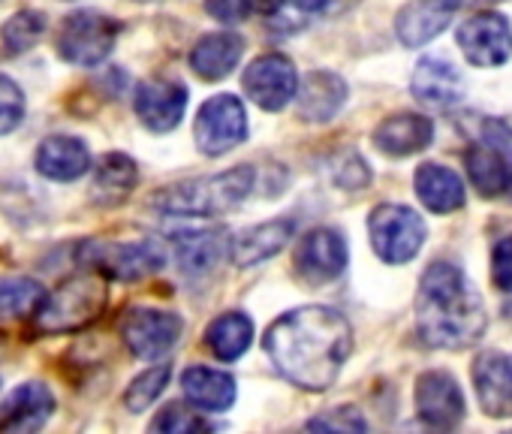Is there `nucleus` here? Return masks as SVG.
Masks as SVG:
<instances>
[{
	"label": "nucleus",
	"instance_id": "nucleus-38",
	"mask_svg": "<svg viewBox=\"0 0 512 434\" xmlns=\"http://www.w3.org/2000/svg\"><path fill=\"white\" fill-rule=\"evenodd\" d=\"M281 4L293 7V10H302V13H317L326 0H281Z\"/></svg>",
	"mask_w": 512,
	"mask_h": 434
},
{
	"label": "nucleus",
	"instance_id": "nucleus-16",
	"mask_svg": "<svg viewBox=\"0 0 512 434\" xmlns=\"http://www.w3.org/2000/svg\"><path fill=\"white\" fill-rule=\"evenodd\" d=\"M187 109V88L178 79L154 76L136 91V115L154 133H169L178 127Z\"/></svg>",
	"mask_w": 512,
	"mask_h": 434
},
{
	"label": "nucleus",
	"instance_id": "nucleus-20",
	"mask_svg": "<svg viewBox=\"0 0 512 434\" xmlns=\"http://www.w3.org/2000/svg\"><path fill=\"white\" fill-rule=\"evenodd\" d=\"M293 236H296V224L290 217H278V221H269V224L247 227L244 233L235 236V242H229L232 263L241 269L260 266V263L272 260L275 254H281L293 242Z\"/></svg>",
	"mask_w": 512,
	"mask_h": 434
},
{
	"label": "nucleus",
	"instance_id": "nucleus-7",
	"mask_svg": "<svg viewBox=\"0 0 512 434\" xmlns=\"http://www.w3.org/2000/svg\"><path fill=\"white\" fill-rule=\"evenodd\" d=\"M473 190L485 199L509 190L512 184V130L503 121H485L482 136L464 154Z\"/></svg>",
	"mask_w": 512,
	"mask_h": 434
},
{
	"label": "nucleus",
	"instance_id": "nucleus-2",
	"mask_svg": "<svg viewBox=\"0 0 512 434\" xmlns=\"http://www.w3.org/2000/svg\"><path fill=\"white\" fill-rule=\"evenodd\" d=\"M488 326L476 284L455 263H431L416 293V332L434 350H467Z\"/></svg>",
	"mask_w": 512,
	"mask_h": 434
},
{
	"label": "nucleus",
	"instance_id": "nucleus-26",
	"mask_svg": "<svg viewBox=\"0 0 512 434\" xmlns=\"http://www.w3.org/2000/svg\"><path fill=\"white\" fill-rule=\"evenodd\" d=\"M244 55V40L238 34H229V31H217V34H205L193 52H190V67L199 73V79L205 82H217V79H226L238 61Z\"/></svg>",
	"mask_w": 512,
	"mask_h": 434
},
{
	"label": "nucleus",
	"instance_id": "nucleus-31",
	"mask_svg": "<svg viewBox=\"0 0 512 434\" xmlns=\"http://www.w3.org/2000/svg\"><path fill=\"white\" fill-rule=\"evenodd\" d=\"M169 377H172V368H169V365H157V368H148L145 374H139V377L127 386V392H124L127 410H130V413L148 410V407L163 395Z\"/></svg>",
	"mask_w": 512,
	"mask_h": 434
},
{
	"label": "nucleus",
	"instance_id": "nucleus-21",
	"mask_svg": "<svg viewBox=\"0 0 512 434\" xmlns=\"http://www.w3.org/2000/svg\"><path fill=\"white\" fill-rule=\"evenodd\" d=\"M37 172L52 181H76L91 169V151L76 136H49L37 148Z\"/></svg>",
	"mask_w": 512,
	"mask_h": 434
},
{
	"label": "nucleus",
	"instance_id": "nucleus-17",
	"mask_svg": "<svg viewBox=\"0 0 512 434\" xmlns=\"http://www.w3.org/2000/svg\"><path fill=\"white\" fill-rule=\"evenodd\" d=\"M458 10V0H410L395 19V34L401 46L422 49L449 28Z\"/></svg>",
	"mask_w": 512,
	"mask_h": 434
},
{
	"label": "nucleus",
	"instance_id": "nucleus-3",
	"mask_svg": "<svg viewBox=\"0 0 512 434\" xmlns=\"http://www.w3.org/2000/svg\"><path fill=\"white\" fill-rule=\"evenodd\" d=\"M250 190H253V169L235 166L220 175L178 181L160 190L154 205L163 214H175V217H217L235 208L238 202H244Z\"/></svg>",
	"mask_w": 512,
	"mask_h": 434
},
{
	"label": "nucleus",
	"instance_id": "nucleus-39",
	"mask_svg": "<svg viewBox=\"0 0 512 434\" xmlns=\"http://www.w3.org/2000/svg\"><path fill=\"white\" fill-rule=\"evenodd\" d=\"M503 4V0H458V7H494Z\"/></svg>",
	"mask_w": 512,
	"mask_h": 434
},
{
	"label": "nucleus",
	"instance_id": "nucleus-34",
	"mask_svg": "<svg viewBox=\"0 0 512 434\" xmlns=\"http://www.w3.org/2000/svg\"><path fill=\"white\" fill-rule=\"evenodd\" d=\"M199 428H205V422L193 410H184L181 404H169L151 422V431H160V434H190V431H199Z\"/></svg>",
	"mask_w": 512,
	"mask_h": 434
},
{
	"label": "nucleus",
	"instance_id": "nucleus-8",
	"mask_svg": "<svg viewBox=\"0 0 512 434\" xmlns=\"http://www.w3.org/2000/svg\"><path fill=\"white\" fill-rule=\"evenodd\" d=\"M196 148L208 157H220L247 139V112L244 103L232 94H217L202 103L193 121Z\"/></svg>",
	"mask_w": 512,
	"mask_h": 434
},
{
	"label": "nucleus",
	"instance_id": "nucleus-29",
	"mask_svg": "<svg viewBox=\"0 0 512 434\" xmlns=\"http://www.w3.org/2000/svg\"><path fill=\"white\" fill-rule=\"evenodd\" d=\"M136 178H139L136 163H133L127 154H118V151H115V154H106V157L97 163L91 193H94V199H100L103 205H115V202H121V199L136 187Z\"/></svg>",
	"mask_w": 512,
	"mask_h": 434
},
{
	"label": "nucleus",
	"instance_id": "nucleus-12",
	"mask_svg": "<svg viewBox=\"0 0 512 434\" xmlns=\"http://www.w3.org/2000/svg\"><path fill=\"white\" fill-rule=\"evenodd\" d=\"M458 49L473 67H500L512 55V25L500 13H476L470 16L458 34Z\"/></svg>",
	"mask_w": 512,
	"mask_h": 434
},
{
	"label": "nucleus",
	"instance_id": "nucleus-32",
	"mask_svg": "<svg viewBox=\"0 0 512 434\" xmlns=\"http://www.w3.org/2000/svg\"><path fill=\"white\" fill-rule=\"evenodd\" d=\"M43 34H46V16L37 13V10H25V13H16L4 25V31H0V40H4V46L13 55H19V52L31 49Z\"/></svg>",
	"mask_w": 512,
	"mask_h": 434
},
{
	"label": "nucleus",
	"instance_id": "nucleus-6",
	"mask_svg": "<svg viewBox=\"0 0 512 434\" xmlns=\"http://www.w3.org/2000/svg\"><path fill=\"white\" fill-rule=\"evenodd\" d=\"M118 37H121V25L112 16L97 13V10H79L64 19L55 46L67 64L97 67L100 61L109 58Z\"/></svg>",
	"mask_w": 512,
	"mask_h": 434
},
{
	"label": "nucleus",
	"instance_id": "nucleus-33",
	"mask_svg": "<svg viewBox=\"0 0 512 434\" xmlns=\"http://www.w3.org/2000/svg\"><path fill=\"white\" fill-rule=\"evenodd\" d=\"M22 118H25V94L10 76L0 73V133L16 130Z\"/></svg>",
	"mask_w": 512,
	"mask_h": 434
},
{
	"label": "nucleus",
	"instance_id": "nucleus-5",
	"mask_svg": "<svg viewBox=\"0 0 512 434\" xmlns=\"http://www.w3.org/2000/svg\"><path fill=\"white\" fill-rule=\"evenodd\" d=\"M106 305V287L103 281L91 275H79L67 284H61L52 296H46L43 308L34 314L40 332H76L88 326Z\"/></svg>",
	"mask_w": 512,
	"mask_h": 434
},
{
	"label": "nucleus",
	"instance_id": "nucleus-27",
	"mask_svg": "<svg viewBox=\"0 0 512 434\" xmlns=\"http://www.w3.org/2000/svg\"><path fill=\"white\" fill-rule=\"evenodd\" d=\"M413 184H416V196L422 199V205L434 214L458 211L467 199L464 181L458 178V172H452L440 163H422L416 169Z\"/></svg>",
	"mask_w": 512,
	"mask_h": 434
},
{
	"label": "nucleus",
	"instance_id": "nucleus-37",
	"mask_svg": "<svg viewBox=\"0 0 512 434\" xmlns=\"http://www.w3.org/2000/svg\"><path fill=\"white\" fill-rule=\"evenodd\" d=\"M491 278L500 290L512 293V236L500 239L491 254Z\"/></svg>",
	"mask_w": 512,
	"mask_h": 434
},
{
	"label": "nucleus",
	"instance_id": "nucleus-25",
	"mask_svg": "<svg viewBox=\"0 0 512 434\" xmlns=\"http://www.w3.org/2000/svg\"><path fill=\"white\" fill-rule=\"evenodd\" d=\"M181 389L187 401L202 413H223L235 401V380L226 371L193 365L181 374Z\"/></svg>",
	"mask_w": 512,
	"mask_h": 434
},
{
	"label": "nucleus",
	"instance_id": "nucleus-13",
	"mask_svg": "<svg viewBox=\"0 0 512 434\" xmlns=\"http://www.w3.org/2000/svg\"><path fill=\"white\" fill-rule=\"evenodd\" d=\"M347 269V242L338 230L320 227L296 248V272L308 284H329Z\"/></svg>",
	"mask_w": 512,
	"mask_h": 434
},
{
	"label": "nucleus",
	"instance_id": "nucleus-30",
	"mask_svg": "<svg viewBox=\"0 0 512 434\" xmlns=\"http://www.w3.org/2000/svg\"><path fill=\"white\" fill-rule=\"evenodd\" d=\"M46 296L49 293L31 278H0V320L34 317Z\"/></svg>",
	"mask_w": 512,
	"mask_h": 434
},
{
	"label": "nucleus",
	"instance_id": "nucleus-15",
	"mask_svg": "<svg viewBox=\"0 0 512 434\" xmlns=\"http://www.w3.org/2000/svg\"><path fill=\"white\" fill-rule=\"evenodd\" d=\"M470 377L485 416L494 419L512 416V353H500V350L479 353L473 359Z\"/></svg>",
	"mask_w": 512,
	"mask_h": 434
},
{
	"label": "nucleus",
	"instance_id": "nucleus-40",
	"mask_svg": "<svg viewBox=\"0 0 512 434\" xmlns=\"http://www.w3.org/2000/svg\"><path fill=\"white\" fill-rule=\"evenodd\" d=\"M509 193H512V184H509Z\"/></svg>",
	"mask_w": 512,
	"mask_h": 434
},
{
	"label": "nucleus",
	"instance_id": "nucleus-22",
	"mask_svg": "<svg viewBox=\"0 0 512 434\" xmlns=\"http://www.w3.org/2000/svg\"><path fill=\"white\" fill-rule=\"evenodd\" d=\"M434 139V124L425 115L416 112H401L386 118L377 130H374V142L383 154L389 157H410L419 154L431 145Z\"/></svg>",
	"mask_w": 512,
	"mask_h": 434
},
{
	"label": "nucleus",
	"instance_id": "nucleus-11",
	"mask_svg": "<svg viewBox=\"0 0 512 434\" xmlns=\"http://www.w3.org/2000/svg\"><path fill=\"white\" fill-rule=\"evenodd\" d=\"M85 260L115 278V281H139L163 269L166 257L157 242H91L85 248Z\"/></svg>",
	"mask_w": 512,
	"mask_h": 434
},
{
	"label": "nucleus",
	"instance_id": "nucleus-23",
	"mask_svg": "<svg viewBox=\"0 0 512 434\" xmlns=\"http://www.w3.org/2000/svg\"><path fill=\"white\" fill-rule=\"evenodd\" d=\"M296 97H299V115L305 121L326 124L341 112V106L347 100V82L329 70H317V73H308V79L302 82Z\"/></svg>",
	"mask_w": 512,
	"mask_h": 434
},
{
	"label": "nucleus",
	"instance_id": "nucleus-24",
	"mask_svg": "<svg viewBox=\"0 0 512 434\" xmlns=\"http://www.w3.org/2000/svg\"><path fill=\"white\" fill-rule=\"evenodd\" d=\"M169 242L184 275H208L214 266H220L226 251L223 230H184L175 233Z\"/></svg>",
	"mask_w": 512,
	"mask_h": 434
},
{
	"label": "nucleus",
	"instance_id": "nucleus-18",
	"mask_svg": "<svg viewBox=\"0 0 512 434\" xmlns=\"http://www.w3.org/2000/svg\"><path fill=\"white\" fill-rule=\"evenodd\" d=\"M413 97L428 109H452L464 100V76L443 58H425L410 79Z\"/></svg>",
	"mask_w": 512,
	"mask_h": 434
},
{
	"label": "nucleus",
	"instance_id": "nucleus-36",
	"mask_svg": "<svg viewBox=\"0 0 512 434\" xmlns=\"http://www.w3.org/2000/svg\"><path fill=\"white\" fill-rule=\"evenodd\" d=\"M260 4H266V0H205V10L223 25H238Z\"/></svg>",
	"mask_w": 512,
	"mask_h": 434
},
{
	"label": "nucleus",
	"instance_id": "nucleus-28",
	"mask_svg": "<svg viewBox=\"0 0 512 434\" xmlns=\"http://www.w3.org/2000/svg\"><path fill=\"white\" fill-rule=\"evenodd\" d=\"M250 338H253V323H250V317H244L238 311L214 317L205 329L208 350L220 362H235L238 356H244L250 347Z\"/></svg>",
	"mask_w": 512,
	"mask_h": 434
},
{
	"label": "nucleus",
	"instance_id": "nucleus-1",
	"mask_svg": "<svg viewBox=\"0 0 512 434\" xmlns=\"http://www.w3.org/2000/svg\"><path fill=\"white\" fill-rule=\"evenodd\" d=\"M353 350V329L344 314L323 305L281 314L266 332V353L299 389L326 392Z\"/></svg>",
	"mask_w": 512,
	"mask_h": 434
},
{
	"label": "nucleus",
	"instance_id": "nucleus-9",
	"mask_svg": "<svg viewBox=\"0 0 512 434\" xmlns=\"http://www.w3.org/2000/svg\"><path fill=\"white\" fill-rule=\"evenodd\" d=\"M244 94L266 112H281L299 91V73L287 55H260L241 76Z\"/></svg>",
	"mask_w": 512,
	"mask_h": 434
},
{
	"label": "nucleus",
	"instance_id": "nucleus-14",
	"mask_svg": "<svg viewBox=\"0 0 512 434\" xmlns=\"http://www.w3.org/2000/svg\"><path fill=\"white\" fill-rule=\"evenodd\" d=\"M416 413L431 428H455L464 419V392L446 371H425L416 380Z\"/></svg>",
	"mask_w": 512,
	"mask_h": 434
},
{
	"label": "nucleus",
	"instance_id": "nucleus-19",
	"mask_svg": "<svg viewBox=\"0 0 512 434\" xmlns=\"http://www.w3.org/2000/svg\"><path fill=\"white\" fill-rule=\"evenodd\" d=\"M55 413V395L46 383H22L0 407V431H40Z\"/></svg>",
	"mask_w": 512,
	"mask_h": 434
},
{
	"label": "nucleus",
	"instance_id": "nucleus-35",
	"mask_svg": "<svg viewBox=\"0 0 512 434\" xmlns=\"http://www.w3.org/2000/svg\"><path fill=\"white\" fill-rule=\"evenodd\" d=\"M308 428L311 431H365L368 422L356 407H335L323 416H314Z\"/></svg>",
	"mask_w": 512,
	"mask_h": 434
},
{
	"label": "nucleus",
	"instance_id": "nucleus-10",
	"mask_svg": "<svg viewBox=\"0 0 512 434\" xmlns=\"http://www.w3.org/2000/svg\"><path fill=\"white\" fill-rule=\"evenodd\" d=\"M181 317L172 311H160V308H133L124 323H121V338L127 344V350L142 359V362H154L160 356H166L178 338H181Z\"/></svg>",
	"mask_w": 512,
	"mask_h": 434
},
{
	"label": "nucleus",
	"instance_id": "nucleus-4",
	"mask_svg": "<svg viewBox=\"0 0 512 434\" xmlns=\"http://www.w3.org/2000/svg\"><path fill=\"white\" fill-rule=\"evenodd\" d=\"M368 233H371V248L374 254L389 263V266H404L410 263L422 245H425V221L407 205H377L368 217Z\"/></svg>",
	"mask_w": 512,
	"mask_h": 434
}]
</instances>
